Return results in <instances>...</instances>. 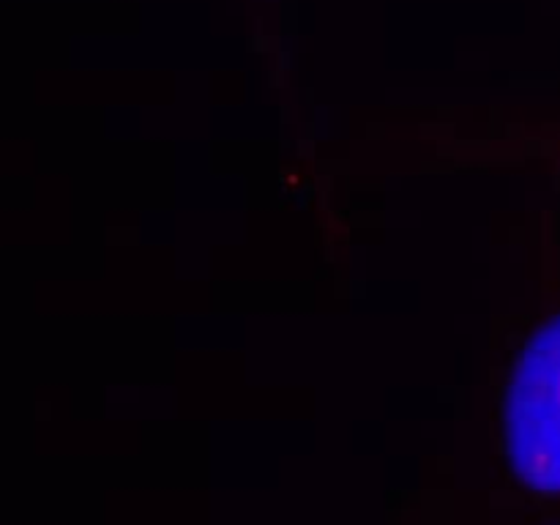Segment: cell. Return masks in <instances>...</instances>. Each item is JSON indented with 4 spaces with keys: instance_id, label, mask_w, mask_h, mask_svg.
Here are the masks:
<instances>
[{
    "instance_id": "obj_1",
    "label": "cell",
    "mask_w": 560,
    "mask_h": 525,
    "mask_svg": "<svg viewBox=\"0 0 560 525\" xmlns=\"http://www.w3.org/2000/svg\"><path fill=\"white\" fill-rule=\"evenodd\" d=\"M509 465L534 492H560V315L541 323L520 350L509 377Z\"/></svg>"
}]
</instances>
